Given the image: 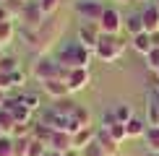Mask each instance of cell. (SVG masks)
Segmentation results:
<instances>
[{
  "label": "cell",
  "mask_w": 159,
  "mask_h": 156,
  "mask_svg": "<svg viewBox=\"0 0 159 156\" xmlns=\"http://www.w3.org/2000/svg\"><path fill=\"white\" fill-rule=\"evenodd\" d=\"M60 31H63V21H57L55 16H47L39 29H21V37H24L26 47H29L31 52L47 55V50L57 42Z\"/></svg>",
  "instance_id": "6da1fadb"
},
{
  "label": "cell",
  "mask_w": 159,
  "mask_h": 156,
  "mask_svg": "<svg viewBox=\"0 0 159 156\" xmlns=\"http://www.w3.org/2000/svg\"><path fill=\"white\" fill-rule=\"evenodd\" d=\"M37 3H39V8H42V13H44V16H55L63 0H37Z\"/></svg>",
  "instance_id": "1f68e13d"
},
{
  "label": "cell",
  "mask_w": 159,
  "mask_h": 156,
  "mask_svg": "<svg viewBox=\"0 0 159 156\" xmlns=\"http://www.w3.org/2000/svg\"><path fill=\"white\" fill-rule=\"evenodd\" d=\"M16 125H18V122H16V117H13L5 107H0V133H3V135H13Z\"/></svg>",
  "instance_id": "44dd1931"
},
{
  "label": "cell",
  "mask_w": 159,
  "mask_h": 156,
  "mask_svg": "<svg viewBox=\"0 0 159 156\" xmlns=\"http://www.w3.org/2000/svg\"><path fill=\"white\" fill-rule=\"evenodd\" d=\"M73 11L78 13L81 21L99 24V18H102V13H104V5L99 3V0H76V3H73Z\"/></svg>",
  "instance_id": "8992f818"
},
{
  "label": "cell",
  "mask_w": 159,
  "mask_h": 156,
  "mask_svg": "<svg viewBox=\"0 0 159 156\" xmlns=\"http://www.w3.org/2000/svg\"><path fill=\"white\" fill-rule=\"evenodd\" d=\"M47 151H50L47 143H42V141L31 138V141H29V148H26V156H44Z\"/></svg>",
  "instance_id": "83f0119b"
},
{
  "label": "cell",
  "mask_w": 159,
  "mask_h": 156,
  "mask_svg": "<svg viewBox=\"0 0 159 156\" xmlns=\"http://www.w3.org/2000/svg\"><path fill=\"white\" fill-rule=\"evenodd\" d=\"M65 156H81V151H76V148H73V151H68Z\"/></svg>",
  "instance_id": "b9f144b4"
},
{
  "label": "cell",
  "mask_w": 159,
  "mask_h": 156,
  "mask_svg": "<svg viewBox=\"0 0 159 156\" xmlns=\"http://www.w3.org/2000/svg\"><path fill=\"white\" fill-rule=\"evenodd\" d=\"M143 143H146V151L151 156L159 154V125H149L146 133H143Z\"/></svg>",
  "instance_id": "ac0fdd59"
},
{
  "label": "cell",
  "mask_w": 159,
  "mask_h": 156,
  "mask_svg": "<svg viewBox=\"0 0 159 156\" xmlns=\"http://www.w3.org/2000/svg\"><path fill=\"white\" fill-rule=\"evenodd\" d=\"M112 112H115V117H117V122H128V120H133L136 117V112H133V107H130L128 102H120V104H115V107H112Z\"/></svg>",
  "instance_id": "cb8c5ba5"
},
{
  "label": "cell",
  "mask_w": 159,
  "mask_h": 156,
  "mask_svg": "<svg viewBox=\"0 0 159 156\" xmlns=\"http://www.w3.org/2000/svg\"><path fill=\"white\" fill-rule=\"evenodd\" d=\"M141 21H143V31H146V34H157L159 31V5L157 3H146L143 5Z\"/></svg>",
  "instance_id": "30bf717a"
},
{
  "label": "cell",
  "mask_w": 159,
  "mask_h": 156,
  "mask_svg": "<svg viewBox=\"0 0 159 156\" xmlns=\"http://www.w3.org/2000/svg\"><path fill=\"white\" fill-rule=\"evenodd\" d=\"M29 141H31V135H26V138H16V146H13V156H26Z\"/></svg>",
  "instance_id": "d590c367"
},
{
  "label": "cell",
  "mask_w": 159,
  "mask_h": 156,
  "mask_svg": "<svg viewBox=\"0 0 159 156\" xmlns=\"http://www.w3.org/2000/svg\"><path fill=\"white\" fill-rule=\"evenodd\" d=\"M125 47H128V42L120 34H102L99 44L94 47V57H99L102 63H115L123 57Z\"/></svg>",
  "instance_id": "3957f363"
},
{
  "label": "cell",
  "mask_w": 159,
  "mask_h": 156,
  "mask_svg": "<svg viewBox=\"0 0 159 156\" xmlns=\"http://www.w3.org/2000/svg\"><path fill=\"white\" fill-rule=\"evenodd\" d=\"M117 3H128V0H117Z\"/></svg>",
  "instance_id": "7dc6e473"
},
{
  "label": "cell",
  "mask_w": 159,
  "mask_h": 156,
  "mask_svg": "<svg viewBox=\"0 0 159 156\" xmlns=\"http://www.w3.org/2000/svg\"><path fill=\"white\" fill-rule=\"evenodd\" d=\"M107 133L115 138L117 143H123V141H128V130H125V125L123 122H117V125H112V128H107Z\"/></svg>",
  "instance_id": "836d02e7"
},
{
  "label": "cell",
  "mask_w": 159,
  "mask_h": 156,
  "mask_svg": "<svg viewBox=\"0 0 159 156\" xmlns=\"http://www.w3.org/2000/svg\"><path fill=\"white\" fill-rule=\"evenodd\" d=\"M123 31H128V37L143 34V21H141V13H133V16H128V18H125Z\"/></svg>",
  "instance_id": "7402d4cb"
},
{
  "label": "cell",
  "mask_w": 159,
  "mask_h": 156,
  "mask_svg": "<svg viewBox=\"0 0 159 156\" xmlns=\"http://www.w3.org/2000/svg\"><path fill=\"white\" fill-rule=\"evenodd\" d=\"M3 55H5V52H3V47H0V57H3Z\"/></svg>",
  "instance_id": "bcb514c9"
},
{
  "label": "cell",
  "mask_w": 159,
  "mask_h": 156,
  "mask_svg": "<svg viewBox=\"0 0 159 156\" xmlns=\"http://www.w3.org/2000/svg\"><path fill=\"white\" fill-rule=\"evenodd\" d=\"M112 125H117V117H115L112 109H104V115H102V128L107 130V128H112Z\"/></svg>",
  "instance_id": "74e56055"
},
{
  "label": "cell",
  "mask_w": 159,
  "mask_h": 156,
  "mask_svg": "<svg viewBox=\"0 0 159 156\" xmlns=\"http://www.w3.org/2000/svg\"><path fill=\"white\" fill-rule=\"evenodd\" d=\"M3 5H5V11L11 13V18L16 21V18H21V13H24V5H26V0H3Z\"/></svg>",
  "instance_id": "4316f807"
},
{
  "label": "cell",
  "mask_w": 159,
  "mask_h": 156,
  "mask_svg": "<svg viewBox=\"0 0 159 156\" xmlns=\"http://www.w3.org/2000/svg\"><path fill=\"white\" fill-rule=\"evenodd\" d=\"M42 91L50 96L52 102H57V99H65V96H70V89H68V83H65L63 78H52V81H44V83H42Z\"/></svg>",
  "instance_id": "8fae6325"
},
{
  "label": "cell",
  "mask_w": 159,
  "mask_h": 156,
  "mask_svg": "<svg viewBox=\"0 0 159 156\" xmlns=\"http://www.w3.org/2000/svg\"><path fill=\"white\" fill-rule=\"evenodd\" d=\"M143 60H146V68H149V70H157V68H159V47H154L146 57H143Z\"/></svg>",
  "instance_id": "8d00e7d4"
},
{
  "label": "cell",
  "mask_w": 159,
  "mask_h": 156,
  "mask_svg": "<svg viewBox=\"0 0 159 156\" xmlns=\"http://www.w3.org/2000/svg\"><path fill=\"white\" fill-rule=\"evenodd\" d=\"M97 143L104 148V154H107V156H120V143L112 138L104 128H97Z\"/></svg>",
  "instance_id": "4fadbf2b"
},
{
  "label": "cell",
  "mask_w": 159,
  "mask_h": 156,
  "mask_svg": "<svg viewBox=\"0 0 159 156\" xmlns=\"http://www.w3.org/2000/svg\"><path fill=\"white\" fill-rule=\"evenodd\" d=\"M5 102H8V96H5V91L0 89V107H5Z\"/></svg>",
  "instance_id": "ab89813d"
},
{
  "label": "cell",
  "mask_w": 159,
  "mask_h": 156,
  "mask_svg": "<svg viewBox=\"0 0 159 156\" xmlns=\"http://www.w3.org/2000/svg\"><path fill=\"white\" fill-rule=\"evenodd\" d=\"M0 135H3V133H0Z\"/></svg>",
  "instance_id": "816d5d0a"
},
{
  "label": "cell",
  "mask_w": 159,
  "mask_h": 156,
  "mask_svg": "<svg viewBox=\"0 0 159 156\" xmlns=\"http://www.w3.org/2000/svg\"><path fill=\"white\" fill-rule=\"evenodd\" d=\"M13 39H16V24L13 21L0 24V47H8Z\"/></svg>",
  "instance_id": "d4e9b609"
},
{
  "label": "cell",
  "mask_w": 159,
  "mask_h": 156,
  "mask_svg": "<svg viewBox=\"0 0 159 156\" xmlns=\"http://www.w3.org/2000/svg\"><path fill=\"white\" fill-rule=\"evenodd\" d=\"M31 76H34L39 83L52 81V78H63V81H65L68 68H63V65L57 63L55 57H50V55H39L34 60V65H31Z\"/></svg>",
  "instance_id": "277c9868"
},
{
  "label": "cell",
  "mask_w": 159,
  "mask_h": 156,
  "mask_svg": "<svg viewBox=\"0 0 159 156\" xmlns=\"http://www.w3.org/2000/svg\"><path fill=\"white\" fill-rule=\"evenodd\" d=\"M154 3H157V5H159V0H154Z\"/></svg>",
  "instance_id": "c3c4849f"
},
{
  "label": "cell",
  "mask_w": 159,
  "mask_h": 156,
  "mask_svg": "<svg viewBox=\"0 0 159 156\" xmlns=\"http://www.w3.org/2000/svg\"><path fill=\"white\" fill-rule=\"evenodd\" d=\"M16 99L21 102L24 107H29L31 112H37V109H39V94H18Z\"/></svg>",
  "instance_id": "f1b7e54d"
},
{
  "label": "cell",
  "mask_w": 159,
  "mask_h": 156,
  "mask_svg": "<svg viewBox=\"0 0 159 156\" xmlns=\"http://www.w3.org/2000/svg\"><path fill=\"white\" fill-rule=\"evenodd\" d=\"M5 109L16 117V122H31V109L24 107L18 99H8V102H5Z\"/></svg>",
  "instance_id": "9a60e30c"
},
{
  "label": "cell",
  "mask_w": 159,
  "mask_h": 156,
  "mask_svg": "<svg viewBox=\"0 0 159 156\" xmlns=\"http://www.w3.org/2000/svg\"><path fill=\"white\" fill-rule=\"evenodd\" d=\"M52 133H55V130H52L50 125H44L42 120H39V122H34V125H31V138H37V141H42V143H50V138H52Z\"/></svg>",
  "instance_id": "603a6c76"
},
{
  "label": "cell",
  "mask_w": 159,
  "mask_h": 156,
  "mask_svg": "<svg viewBox=\"0 0 159 156\" xmlns=\"http://www.w3.org/2000/svg\"><path fill=\"white\" fill-rule=\"evenodd\" d=\"M44 13L42 8H39V3L37 0H26V5H24V13H21V18L18 21L24 24V29H39V26L44 24Z\"/></svg>",
  "instance_id": "52a82bcc"
},
{
  "label": "cell",
  "mask_w": 159,
  "mask_h": 156,
  "mask_svg": "<svg viewBox=\"0 0 159 156\" xmlns=\"http://www.w3.org/2000/svg\"><path fill=\"white\" fill-rule=\"evenodd\" d=\"M91 57H94V52L86 50L78 39L60 44V50L55 52V60L60 63L63 68H68V70H73V68H89V65H91Z\"/></svg>",
  "instance_id": "7a4b0ae2"
},
{
  "label": "cell",
  "mask_w": 159,
  "mask_h": 156,
  "mask_svg": "<svg viewBox=\"0 0 159 156\" xmlns=\"http://www.w3.org/2000/svg\"><path fill=\"white\" fill-rule=\"evenodd\" d=\"M157 156H159V154H157Z\"/></svg>",
  "instance_id": "f5cc1de1"
},
{
  "label": "cell",
  "mask_w": 159,
  "mask_h": 156,
  "mask_svg": "<svg viewBox=\"0 0 159 156\" xmlns=\"http://www.w3.org/2000/svg\"><path fill=\"white\" fill-rule=\"evenodd\" d=\"M47 156H65V154H60V151H47Z\"/></svg>",
  "instance_id": "7bdbcfd3"
},
{
  "label": "cell",
  "mask_w": 159,
  "mask_h": 156,
  "mask_svg": "<svg viewBox=\"0 0 159 156\" xmlns=\"http://www.w3.org/2000/svg\"><path fill=\"white\" fill-rule=\"evenodd\" d=\"M52 109L60 112V115H65V117H70V115H73V109H76V102L70 99V96H65V99H57L55 104H52Z\"/></svg>",
  "instance_id": "484cf974"
},
{
  "label": "cell",
  "mask_w": 159,
  "mask_h": 156,
  "mask_svg": "<svg viewBox=\"0 0 159 156\" xmlns=\"http://www.w3.org/2000/svg\"><path fill=\"white\" fill-rule=\"evenodd\" d=\"M78 42L84 44L86 50L94 52V47L99 44V39H102V29H99V24H89V21H81V26H78Z\"/></svg>",
  "instance_id": "ba28073f"
},
{
  "label": "cell",
  "mask_w": 159,
  "mask_h": 156,
  "mask_svg": "<svg viewBox=\"0 0 159 156\" xmlns=\"http://www.w3.org/2000/svg\"><path fill=\"white\" fill-rule=\"evenodd\" d=\"M146 125H159V104L157 102L146 104Z\"/></svg>",
  "instance_id": "d6a6232c"
},
{
  "label": "cell",
  "mask_w": 159,
  "mask_h": 156,
  "mask_svg": "<svg viewBox=\"0 0 159 156\" xmlns=\"http://www.w3.org/2000/svg\"><path fill=\"white\" fill-rule=\"evenodd\" d=\"M44 156H47V154H44Z\"/></svg>",
  "instance_id": "f907efd6"
},
{
  "label": "cell",
  "mask_w": 159,
  "mask_h": 156,
  "mask_svg": "<svg viewBox=\"0 0 159 156\" xmlns=\"http://www.w3.org/2000/svg\"><path fill=\"white\" fill-rule=\"evenodd\" d=\"M81 156H107V154H104V148L99 146L97 138H94L89 146H84V148H81Z\"/></svg>",
  "instance_id": "e575fe53"
},
{
  "label": "cell",
  "mask_w": 159,
  "mask_h": 156,
  "mask_svg": "<svg viewBox=\"0 0 159 156\" xmlns=\"http://www.w3.org/2000/svg\"><path fill=\"white\" fill-rule=\"evenodd\" d=\"M13 70H18V60L13 55H3L0 57V73H13Z\"/></svg>",
  "instance_id": "f546056e"
},
{
  "label": "cell",
  "mask_w": 159,
  "mask_h": 156,
  "mask_svg": "<svg viewBox=\"0 0 159 156\" xmlns=\"http://www.w3.org/2000/svg\"><path fill=\"white\" fill-rule=\"evenodd\" d=\"M5 21H13V18H11V13L5 11V5L0 3V24H5Z\"/></svg>",
  "instance_id": "f35d334b"
},
{
  "label": "cell",
  "mask_w": 159,
  "mask_h": 156,
  "mask_svg": "<svg viewBox=\"0 0 159 156\" xmlns=\"http://www.w3.org/2000/svg\"><path fill=\"white\" fill-rule=\"evenodd\" d=\"M13 146H16L13 135H0V156H13Z\"/></svg>",
  "instance_id": "4dcf8cb0"
},
{
  "label": "cell",
  "mask_w": 159,
  "mask_h": 156,
  "mask_svg": "<svg viewBox=\"0 0 159 156\" xmlns=\"http://www.w3.org/2000/svg\"><path fill=\"white\" fill-rule=\"evenodd\" d=\"M154 76H157V81H159V68H157V70H154Z\"/></svg>",
  "instance_id": "ee69618b"
},
{
  "label": "cell",
  "mask_w": 159,
  "mask_h": 156,
  "mask_svg": "<svg viewBox=\"0 0 159 156\" xmlns=\"http://www.w3.org/2000/svg\"><path fill=\"white\" fill-rule=\"evenodd\" d=\"M94 138H97V128H94V125L78 128L76 133H73V148H76V151H81V148H84V146H89Z\"/></svg>",
  "instance_id": "5bb4252c"
},
{
  "label": "cell",
  "mask_w": 159,
  "mask_h": 156,
  "mask_svg": "<svg viewBox=\"0 0 159 156\" xmlns=\"http://www.w3.org/2000/svg\"><path fill=\"white\" fill-rule=\"evenodd\" d=\"M146 120H141V117H133V120L125 122V130H128V138H143V133H146Z\"/></svg>",
  "instance_id": "ffe728a7"
},
{
  "label": "cell",
  "mask_w": 159,
  "mask_h": 156,
  "mask_svg": "<svg viewBox=\"0 0 159 156\" xmlns=\"http://www.w3.org/2000/svg\"><path fill=\"white\" fill-rule=\"evenodd\" d=\"M130 47H133L138 55H143L146 57L151 50H154V44H151V34H146V31H143V34H136V37H130Z\"/></svg>",
  "instance_id": "e0dca14e"
},
{
  "label": "cell",
  "mask_w": 159,
  "mask_h": 156,
  "mask_svg": "<svg viewBox=\"0 0 159 156\" xmlns=\"http://www.w3.org/2000/svg\"><path fill=\"white\" fill-rule=\"evenodd\" d=\"M47 148L50 151H60V154L73 151V135L65 133V130H55L52 138H50V143H47Z\"/></svg>",
  "instance_id": "7c38bea8"
},
{
  "label": "cell",
  "mask_w": 159,
  "mask_h": 156,
  "mask_svg": "<svg viewBox=\"0 0 159 156\" xmlns=\"http://www.w3.org/2000/svg\"><path fill=\"white\" fill-rule=\"evenodd\" d=\"M65 83H68L70 94H78V91L89 89V83H91V73H89V68H73V70H68V76H65Z\"/></svg>",
  "instance_id": "9c48e42d"
},
{
  "label": "cell",
  "mask_w": 159,
  "mask_h": 156,
  "mask_svg": "<svg viewBox=\"0 0 159 156\" xmlns=\"http://www.w3.org/2000/svg\"><path fill=\"white\" fill-rule=\"evenodd\" d=\"M151 44H154V47H159V31H157V34H151Z\"/></svg>",
  "instance_id": "60d3db41"
},
{
  "label": "cell",
  "mask_w": 159,
  "mask_h": 156,
  "mask_svg": "<svg viewBox=\"0 0 159 156\" xmlns=\"http://www.w3.org/2000/svg\"><path fill=\"white\" fill-rule=\"evenodd\" d=\"M123 13L115 8V5H104V13L102 18H99V29H102V34H123Z\"/></svg>",
  "instance_id": "5b68a950"
},
{
  "label": "cell",
  "mask_w": 159,
  "mask_h": 156,
  "mask_svg": "<svg viewBox=\"0 0 159 156\" xmlns=\"http://www.w3.org/2000/svg\"><path fill=\"white\" fill-rule=\"evenodd\" d=\"M24 83H26V73L21 68L13 70V73H0V89L3 91H8L13 86H24Z\"/></svg>",
  "instance_id": "2e32d148"
},
{
  "label": "cell",
  "mask_w": 159,
  "mask_h": 156,
  "mask_svg": "<svg viewBox=\"0 0 159 156\" xmlns=\"http://www.w3.org/2000/svg\"><path fill=\"white\" fill-rule=\"evenodd\" d=\"M70 122H73L76 128H86V125H91V112L84 107V104H76L73 115H70Z\"/></svg>",
  "instance_id": "d6986e66"
},
{
  "label": "cell",
  "mask_w": 159,
  "mask_h": 156,
  "mask_svg": "<svg viewBox=\"0 0 159 156\" xmlns=\"http://www.w3.org/2000/svg\"><path fill=\"white\" fill-rule=\"evenodd\" d=\"M133 3H149V0H133Z\"/></svg>",
  "instance_id": "f6af8a7d"
},
{
  "label": "cell",
  "mask_w": 159,
  "mask_h": 156,
  "mask_svg": "<svg viewBox=\"0 0 159 156\" xmlns=\"http://www.w3.org/2000/svg\"><path fill=\"white\" fill-rule=\"evenodd\" d=\"M0 3H3V0H0Z\"/></svg>",
  "instance_id": "681fc988"
}]
</instances>
